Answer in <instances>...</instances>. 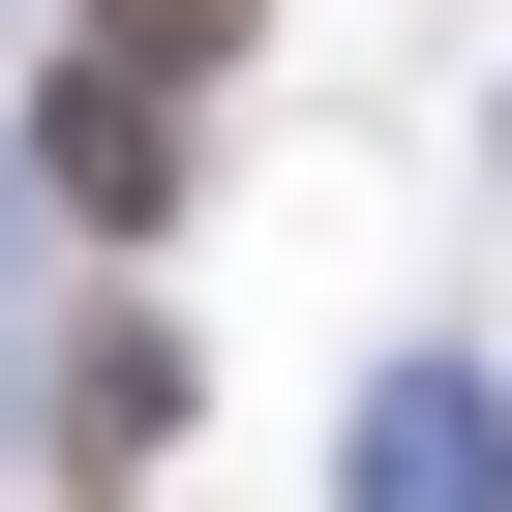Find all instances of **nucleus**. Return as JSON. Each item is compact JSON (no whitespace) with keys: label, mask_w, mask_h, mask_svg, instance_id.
<instances>
[{"label":"nucleus","mask_w":512,"mask_h":512,"mask_svg":"<svg viewBox=\"0 0 512 512\" xmlns=\"http://www.w3.org/2000/svg\"><path fill=\"white\" fill-rule=\"evenodd\" d=\"M31 151H61V211H91V241H151V211H181V91H151V61H61V91H31Z\"/></svg>","instance_id":"nucleus-1"},{"label":"nucleus","mask_w":512,"mask_h":512,"mask_svg":"<svg viewBox=\"0 0 512 512\" xmlns=\"http://www.w3.org/2000/svg\"><path fill=\"white\" fill-rule=\"evenodd\" d=\"M91 61H151V91H211V61H241V0H91Z\"/></svg>","instance_id":"nucleus-2"}]
</instances>
